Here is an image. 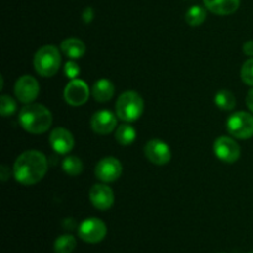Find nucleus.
<instances>
[{"label": "nucleus", "instance_id": "nucleus-27", "mask_svg": "<svg viewBox=\"0 0 253 253\" xmlns=\"http://www.w3.org/2000/svg\"><path fill=\"white\" fill-rule=\"evenodd\" d=\"M244 53L249 57H253V41H247L244 44Z\"/></svg>", "mask_w": 253, "mask_h": 253}, {"label": "nucleus", "instance_id": "nucleus-26", "mask_svg": "<svg viewBox=\"0 0 253 253\" xmlns=\"http://www.w3.org/2000/svg\"><path fill=\"white\" fill-rule=\"evenodd\" d=\"M93 17H94L93 9H91V7H86V9L84 10V12H83L84 22H86V24H88V22H90L91 20H93Z\"/></svg>", "mask_w": 253, "mask_h": 253}, {"label": "nucleus", "instance_id": "nucleus-15", "mask_svg": "<svg viewBox=\"0 0 253 253\" xmlns=\"http://www.w3.org/2000/svg\"><path fill=\"white\" fill-rule=\"evenodd\" d=\"M209 11L216 15H231L240 7V0H204Z\"/></svg>", "mask_w": 253, "mask_h": 253}, {"label": "nucleus", "instance_id": "nucleus-2", "mask_svg": "<svg viewBox=\"0 0 253 253\" xmlns=\"http://www.w3.org/2000/svg\"><path fill=\"white\" fill-rule=\"evenodd\" d=\"M19 121L27 132L40 135L51 127L52 114L42 104H27L20 111Z\"/></svg>", "mask_w": 253, "mask_h": 253}, {"label": "nucleus", "instance_id": "nucleus-24", "mask_svg": "<svg viewBox=\"0 0 253 253\" xmlns=\"http://www.w3.org/2000/svg\"><path fill=\"white\" fill-rule=\"evenodd\" d=\"M241 79L245 84L253 86V58L247 59L241 68Z\"/></svg>", "mask_w": 253, "mask_h": 253}, {"label": "nucleus", "instance_id": "nucleus-16", "mask_svg": "<svg viewBox=\"0 0 253 253\" xmlns=\"http://www.w3.org/2000/svg\"><path fill=\"white\" fill-rule=\"evenodd\" d=\"M61 49L68 58L79 59L85 54L86 47L82 40L69 37L61 43Z\"/></svg>", "mask_w": 253, "mask_h": 253}, {"label": "nucleus", "instance_id": "nucleus-20", "mask_svg": "<svg viewBox=\"0 0 253 253\" xmlns=\"http://www.w3.org/2000/svg\"><path fill=\"white\" fill-rule=\"evenodd\" d=\"M207 19V10L199 5H194L190 7L185 14V21L192 27H197L202 25Z\"/></svg>", "mask_w": 253, "mask_h": 253}, {"label": "nucleus", "instance_id": "nucleus-19", "mask_svg": "<svg viewBox=\"0 0 253 253\" xmlns=\"http://www.w3.org/2000/svg\"><path fill=\"white\" fill-rule=\"evenodd\" d=\"M215 104L219 109L225 111H230L236 106V98L234 93L230 90H220L215 95Z\"/></svg>", "mask_w": 253, "mask_h": 253}, {"label": "nucleus", "instance_id": "nucleus-18", "mask_svg": "<svg viewBox=\"0 0 253 253\" xmlns=\"http://www.w3.org/2000/svg\"><path fill=\"white\" fill-rule=\"evenodd\" d=\"M115 138L121 146L131 145L136 138V130L128 124L119 125V127L116 128Z\"/></svg>", "mask_w": 253, "mask_h": 253}, {"label": "nucleus", "instance_id": "nucleus-17", "mask_svg": "<svg viewBox=\"0 0 253 253\" xmlns=\"http://www.w3.org/2000/svg\"><path fill=\"white\" fill-rule=\"evenodd\" d=\"M91 94H93L94 99L99 103H106L110 100L115 94V86L108 79H99L95 82L91 89Z\"/></svg>", "mask_w": 253, "mask_h": 253}, {"label": "nucleus", "instance_id": "nucleus-3", "mask_svg": "<svg viewBox=\"0 0 253 253\" xmlns=\"http://www.w3.org/2000/svg\"><path fill=\"white\" fill-rule=\"evenodd\" d=\"M143 99L136 91L128 90L121 94L116 101V115L120 120L132 123L138 120L143 113Z\"/></svg>", "mask_w": 253, "mask_h": 253}, {"label": "nucleus", "instance_id": "nucleus-11", "mask_svg": "<svg viewBox=\"0 0 253 253\" xmlns=\"http://www.w3.org/2000/svg\"><path fill=\"white\" fill-rule=\"evenodd\" d=\"M145 155L156 166L167 165L172 157L169 146L161 140H151L145 146Z\"/></svg>", "mask_w": 253, "mask_h": 253}, {"label": "nucleus", "instance_id": "nucleus-12", "mask_svg": "<svg viewBox=\"0 0 253 253\" xmlns=\"http://www.w3.org/2000/svg\"><path fill=\"white\" fill-rule=\"evenodd\" d=\"M49 145L58 155H67L73 150V135L64 127H56L49 133Z\"/></svg>", "mask_w": 253, "mask_h": 253}, {"label": "nucleus", "instance_id": "nucleus-29", "mask_svg": "<svg viewBox=\"0 0 253 253\" xmlns=\"http://www.w3.org/2000/svg\"><path fill=\"white\" fill-rule=\"evenodd\" d=\"M246 104H247V106H249L250 110H251L253 113V88L249 91V94H247Z\"/></svg>", "mask_w": 253, "mask_h": 253}, {"label": "nucleus", "instance_id": "nucleus-21", "mask_svg": "<svg viewBox=\"0 0 253 253\" xmlns=\"http://www.w3.org/2000/svg\"><path fill=\"white\" fill-rule=\"evenodd\" d=\"M54 252L72 253L77 247V240L72 235H62L54 241Z\"/></svg>", "mask_w": 253, "mask_h": 253}, {"label": "nucleus", "instance_id": "nucleus-7", "mask_svg": "<svg viewBox=\"0 0 253 253\" xmlns=\"http://www.w3.org/2000/svg\"><path fill=\"white\" fill-rule=\"evenodd\" d=\"M15 95L21 103L31 104L40 93V84L32 76H22L15 83Z\"/></svg>", "mask_w": 253, "mask_h": 253}, {"label": "nucleus", "instance_id": "nucleus-22", "mask_svg": "<svg viewBox=\"0 0 253 253\" xmlns=\"http://www.w3.org/2000/svg\"><path fill=\"white\" fill-rule=\"evenodd\" d=\"M62 168L68 175L77 177L83 172V162L76 156H67L62 162Z\"/></svg>", "mask_w": 253, "mask_h": 253}, {"label": "nucleus", "instance_id": "nucleus-4", "mask_svg": "<svg viewBox=\"0 0 253 253\" xmlns=\"http://www.w3.org/2000/svg\"><path fill=\"white\" fill-rule=\"evenodd\" d=\"M34 67L42 77H53L61 67L59 49L53 44L42 46L34 57Z\"/></svg>", "mask_w": 253, "mask_h": 253}, {"label": "nucleus", "instance_id": "nucleus-6", "mask_svg": "<svg viewBox=\"0 0 253 253\" xmlns=\"http://www.w3.org/2000/svg\"><path fill=\"white\" fill-rule=\"evenodd\" d=\"M106 225L96 217L84 220L78 229L79 237L86 244H99L106 236Z\"/></svg>", "mask_w": 253, "mask_h": 253}, {"label": "nucleus", "instance_id": "nucleus-25", "mask_svg": "<svg viewBox=\"0 0 253 253\" xmlns=\"http://www.w3.org/2000/svg\"><path fill=\"white\" fill-rule=\"evenodd\" d=\"M79 73H81V68H79V66L76 62H67L66 66H64V74H66L69 79H77Z\"/></svg>", "mask_w": 253, "mask_h": 253}, {"label": "nucleus", "instance_id": "nucleus-28", "mask_svg": "<svg viewBox=\"0 0 253 253\" xmlns=\"http://www.w3.org/2000/svg\"><path fill=\"white\" fill-rule=\"evenodd\" d=\"M10 175V169L6 167L5 165H2L1 167H0V178H1V180H7V178H9Z\"/></svg>", "mask_w": 253, "mask_h": 253}, {"label": "nucleus", "instance_id": "nucleus-1", "mask_svg": "<svg viewBox=\"0 0 253 253\" xmlns=\"http://www.w3.org/2000/svg\"><path fill=\"white\" fill-rule=\"evenodd\" d=\"M48 169V162L46 156L40 151L30 150L16 158L14 163V177L20 184L22 185H35L42 180Z\"/></svg>", "mask_w": 253, "mask_h": 253}, {"label": "nucleus", "instance_id": "nucleus-23", "mask_svg": "<svg viewBox=\"0 0 253 253\" xmlns=\"http://www.w3.org/2000/svg\"><path fill=\"white\" fill-rule=\"evenodd\" d=\"M16 111V103L9 95H1L0 98V113L4 118L11 116Z\"/></svg>", "mask_w": 253, "mask_h": 253}, {"label": "nucleus", "instance_id": "nucleus-30", "mask_svg": "<svg viewBox=\"0 0 253 253\" xmlns=\"http://www.w3.org/2000/svg\"><path fill=\"white\" fill-rule=\"evenodd\" d=\"M249 253H253V252H249Z\"/></svg>", "mask_w": 253, "mask_h": 253}, {"label": "nucleus", "instance_id": "nucleus-5", "mask_svg": "<svg viewBox=\"0 0 253 253\" xmlns=\"http://www.w3.org/2000/svg\"><path fill=\"white\" fill-rule=\"evenodd\" d=\"M227 131L234 137L247 140L253 136V115L246 111L232 114L226 123Z\"/></svg>", "mask_w": 253, "mask_h": 253}, {"label": "nucleus", "instance_id": "nucleus-8", "mask_svg": "<svg viewBox=\"0 0 253 253\" xmlns=\"http://www.w3.org/2000/svg\"><path fill=\"white\" fill-rule=\"evenodd\" d=\"M123 165L115 157H105L98 162L95 167V175L104 183L115 182L121 177Z\"/></svg>", "mask_w": 253, "mask_h": 253}, {"label": "nucleus", "instance_id": "nucleus-14", "mask_svg": "<svg viewBox=\"0 0 253 253\" xmlns=\"http://www.w3.org/2000/svg\"><path fill=\"white\" fill-rule=\"evenodd\" d=\"M118 115L113 114L109 110L96 111L90 120V126L94 132L99 135H108L115 130L118 125Z\"/></svg>", "mask_w": 253, "mask_h": 253}, {"label": "nucleus", "instance_id": "nucleus-9", "mask_svg": "<svg viewBox=\"0 0 253 253\" xmlns=\"http://www.w3.org/2000/svg\"><path fill=\"white\" fill-rule=\"evenodd\" d=\"M214 152L219 160L226 163L236 162L241 155L239 143L227 136H221L215 141Z\"/></svg>", "mask_w": 253, "mask_h": 253}, {"label": "nucleus", "instance_id": "nucleus-10", "mask_svg": "<svg viewBox=\"0 0 253 253\" xmlns=\"http://www.w3.org/2000/svg\"><path fill=\"white\" fill-rule=\"evenodd\" d=\"M64 99L71 106H81L89 99V88L82 79H72L64 89Z\"/></svg>", "mask_w": 253, "mask_h": 253}, {"label": "nucleus", "instance_id": "nucleus-13", "mask_svg": "<svg viewBox=\"0 0 253 253\" xmlns=\"http://www.w3.org/2000/svg\"><path fill=\"white\" fill-rule=\"evenodd\" d=\"M89 199L94 208L99 210H108L114 204V192L106 184H94L89 192Z\"/></svg>", "mask_w": 253, "mask_h": 253}]
</instances>
